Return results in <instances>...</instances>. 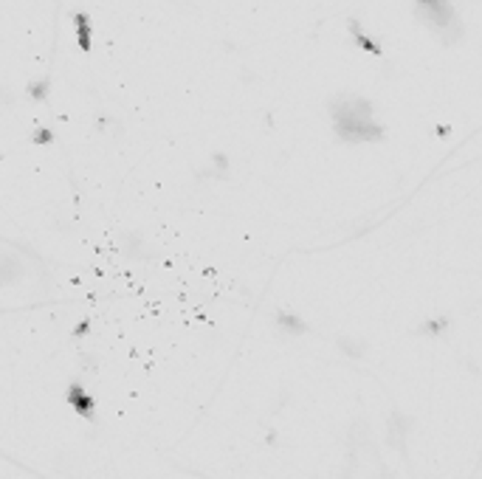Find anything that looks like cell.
Segmentation results:
<instances>
[{"label":"cell","instance_id":"obj_1","mask_svg":"<svg viewBox=\"0 0 482 479\" xmlns=\"http://www.w3.org/2000/svg\"><path fill=\"white\" fill-rule=\"evenodd\" d=\"M330 119L333 133L344 144H364V141H381L384 127L375 122V107L364 96L341 93L330 102Z\"/></svg>","mask_w":482,"mask_h":479},{"label":"cell","instance_id":"obj_4","mask_svg":"<svg viewBox=\"0 0 482 479\" xmlns=\"http://www.w3.org/2000/svg\"><path fill=\"white\" fill-rule=\"evenodd\" d=\"M277 321H279L282 327H288L291 333H305V321L296 319V316H288V313H277Z\"/></svg>","mask_w":482,"mask_h":479},{"label":"cell","instance_id":"obj_3","mask_svg":"<svg viewBox=\"0 0 482 479\" xmlns=\"http://www.w3.org/2000/svg\"><path fill=\"white\" fill-rule=\"evenodd\" d=\"M347 28H350V37H353V43H355L361 51H367V54H375V57L381 54V45H378V43H375L370 34H364V28H361V23H358V20H350V23H347Z\"/></svg>","mask_w":482,"mask_h":479},{"label":"cell","instance_id":"obj_2","mask_svg":"<svg viewBox=\"0 0 482 479\" xmlns=\"http://www.w3.org/2000/svg\"><path fill=\"white\" fill-rule=\"evenodd\" d=\"M414 14L440 37L443 45H454L463 37V23L451 0H414Z\"/></svg>","mask_w":482,"mask_h":479}]
</instances>
